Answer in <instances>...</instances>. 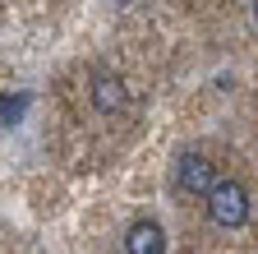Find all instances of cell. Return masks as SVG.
Returning <instances> with one entry per match:
<instances>
[{
	"label": "cell",
	"mask_w": 258,
	"mask_h": 254,
	"mask_svg": "<svg viewBox=\"0 0 258 254\" xmlns=\"http://www.w3.org/2000/svg\"><path fill=\"white\" fill-rule=\"evenodd\" d=\"M253 19H258V0H253Z\"/></svg>",
	"instance_id": "obj_6"
},
{
	"label": "cell",
	"mask_w": 258,
	"mask_h": 254,
	"mask_svg": "<svg viewBox=\"0 0 258 254\" xmlns=\"http://www.w3.org/2000/svg\"><path fill=\"white\" fill-rule=\"evenodd\" d=\"M217 171H212V162H208V157L203 153H184L180 157V162H175V189H180V194H212V189H217Z\"/></svg>",
	"instance_id": "obj_2"
},
{
	"label": "cell",
	"mask_w": 258,
	"mask_h": 254,
	"mask_svg": "<svg viewBox=\"0 0 258 254\" xmlns=\"http://www.w3.org/2000/svg\"><path fill=\"white\" fill-rule=\"evenodd\" d=\"M124 254H166V231H161L152 217H139L134 227L124 231Z\"/></svg>",
	"instance_id": "obj_3"
},
{
	"label": "cell",
	"mask_w": 258,
	"mask_h": 254,
	"mask_svg": "<svg viewBox=\"0 0 258 254\" xmlns=\"http://www.w3.org/2000/svg\"><path fill=\"white\" fill-rule=\"evenodd\" d=\"M208 217L217 227H244L249 222V189L240 180H217V189L208 194Z\"/></svg>",
	"instance_id": "obj_1"
},
{
	"label": "cell",
	"mask_w": 258,
	"mask_h": 254,
	"mask_svg": "<svg viewBox=\"0 0 258 254\" xmlns=\"http://www.w3.org/2000/svg\"><path fill=\"white\" fill-rule=\"evenodd\" d=\"M92 102H97V111H120L124 107V83L115 74H97L92 79Z\"/></svg>",
	"instance_id": "obj_4"
},
{
	"label": "cell",
	"mask_w": 258,
	"mask_h": 254,
	"mask_svg": "<svg viewBox=\"0 0 258 254\" xmlns=\"http://www.w3.org/2000/svg\"><path fill=\"white\" fill-rule=\"evenodd\" d=\"M23 107H28V97H23V92H14V97H5V111H0V120H5V130H14V125H19Z\"/></svg>",
	"instance_id": "obj_5"
}]
</instances>
